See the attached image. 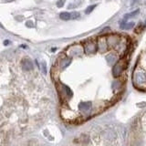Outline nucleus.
<instances>
[{
	"mask_svg": "<svg viewBox=\"0 0 146 146\" xmlns=\"http://www.w3.org/2000/svg\"><path fill=\"white\" fill-rule=\"evenodd\" d=\"M85 50H86L87 52H94L95 50H96V46H95V44L90 43L88 44V45H86Z\"/></svg>",
	"mask_w": 146,
	"mask_h": 146,
	"instance_id": "nucleus-4",
	"label": "nucleus"
},
{
	"mask_svg": "<svg viewBox=\"0 0 146 146\" xmlns=\"http://www.w3.org/2000/svg\"><path fill=\"white\" fill-rule=\"evenodd\" d=\"M8 44H9V41H8V40H5L4 45H5V46H6V45H8Z\"/></svg>",
	"mask_w": 146,
	"mask_h": 146,
	"instance_id": "nucleus-9",
	"label": "nucleus"
},
{
	"mask_svg": "<svg viewBox=\"0 0 146 146\" xmlns=\"http://www.w3.org/2000/svg\"><path fill=\"white\" fill-rule=\"evenodd\" d=\"M64 3H65L64 0H59L57 2V6L58 7H62L64 6Z\"/></svg>",
	"mask_w": 146,
	"mask_h": 146,
	"instance_id": "nucleus-7",
	"label": "nucleus"
},
{
	"mask_svg": "<svg viewBox=\"0 0 146 146\" xmlns=\"http://www.w3.org/2000/svg\"><path fill=\"white\" fill-rule=\"evenodd\" d=\"M26 25L28 28H34V23L32 21H27Z\"/></svg>",
	"mask_w": 146,
	"mask_h": 146,
	"instance_id": "nucleus-8",
	"label": "nucleus"
},
{
	"mask_svg": "<svg viewBox=\"0 0 146 146\" xmlns=\"http://www.w3.org/2000/svg\"><path fill=\"white\" fill-rule=\"evenodd\" d=\"M79 17V12H62L59 14V18L62 20H69V19H76Z\"/></svg>",
	"mask_w": 146,
	"mask_h": 146,
	"instance_id": "nucleus-1",
	"label": "nucleus"
},
{
	"mask_svg": "<svg viewBox=\"0 0 146 146\" xmlns=\"http://www.w3.org/2000/svg\"><path fill=\"white\" fill-rule=\"evenodd\" d=\"M135 26L134 22H129V23H121L120 25V28L121 29H132Z\"/></svg>",
	"mask_w": 146,
	"mask_h": 146,
	"instance_id": "nucleus-3",
	"label": "nucleus"
},
{
	"mask_svg": "<svg viewBox=\"0 0 146 146\" xmlns=\"http://www.w3.org/2000/svg\"><path fill=\"white\" fill-rule=\"evenodd\" d=\"M96 7V5H92V6H90L87 7V9L85 10V14H90V13H91L92 12V10L94 9V8Z\"/></svg>",
	"mask_w": 146,
	"mask_h": 146,
	"instance_id": "nucleus-6",
	"label": "nucleus"
},
{
	"mask_svg": "<svg viewBox=\"0 0 146 146\" xmlns=\"http://www.w3.org/2000/svg\"><path fill=\"white\" fill-rule=\"evenodd\" d=\"M144 24H145V27H146V21H145V23H144Z\"/></svg>",
	"mask_w": 146,
	"mask_h": 146,
	"instance_id": "nucleus-10",
	"label": "nucleus"
},
{
	"mask_svg": "<svg viewBox=\"0 0 146 146\" xmlns=\"http://www.w3.org/2000/svg\"><path fill=\"white\" fill-rule=\"evenodd\" d=\"M139 12H140V9H136V10H134V11L131 12V13H128V14L124 15V20L128 19V18H132V17H134V16H136Z\"/></svg>",
	"mask_w": 146,
	"mask_h": 146,
	"instance_id": "nucleus-5",
	"label": "nucleus"
},
{
	"mask_svg": "<svg viewBox=\"0 0 146 146\" xmlns=\"http://www.w3.org/2000/svg\"><path fill=\"white\" fill-rule=\"evenodd\" d=\"M22 66H23V69L25 70H30V69H33V63L29 59H24L23 62H22Z\"/></svg>",
	"mask_w": 146,
	"mask_h": 146,
	"instance_id": "nucleus-2",
	"label": "nucleus"
}]
</instances>
